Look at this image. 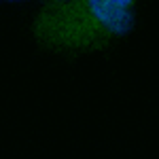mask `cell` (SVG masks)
I'll list each match as a JSON object with an SVG mask.
<instances>
[{"mask_svg":"<svg viewBox=\"0 0 159 159\" xmlns=\"http://www.w3.org/2000/svg\"><path fill=\"white\" fill-rule=\"evenodd\" d=\"M110 38L127 36L136 25L138 0H83Z\"/></svg>","mask_w":159,"mask_h":159,"instance_id":"2","label":"cell"},{"mask_svg":"<svg viewBox=\"0 0 159 159\" xmlns=\"http://www.w3.org/2000/svg\"><path fill=\"white\" fill-rule=\"evenodd\" d=\"M32 34L43 49L70 55L102 51L112 40L83 0H47L34 17Z\"/></svg>","mask_w":159,"mask_h":159,"instance_id":"1","label":"cell"}]
</instances>
